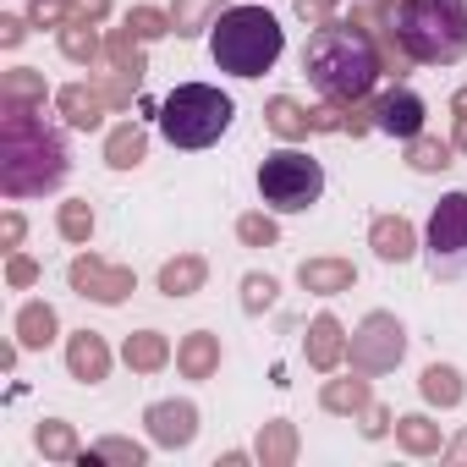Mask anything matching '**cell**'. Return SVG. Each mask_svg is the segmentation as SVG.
I'll return each mask as SVG.
<instances>
[{"label":"cell","instance_id":"cell-1","mask_svg":"<svg viewBox=\"0 0 467 467\" xmlns=\"http://www.w3.org/2000/svg\"><path fill=\"white\" fill-rule=\"evenodd\" d=\"M385 45L390 78L412 67H456L467 56V0H396L358 12Z\"/></svg>","mask_w":467,"mask_h":467},{"label":"cell","instance_id":"cell-23","mask_svg":"<svg viewBox=\"0 0 467 467\" xmlns=\"http://www.w3.org/2000/svg\"><path fill=\"white\" fill-rule=\"evenodd\" d=\"M149 160V127L143 121H116L105 132V165L110 171H138Z\"/></svg>","mask_w":467,"mask_h":467},{"label":"cell","instance_id":"cell-44","mask_svg":"<svg viewBox=\"0 0 467 467\" xmlns=\"http://www.w3.org/2000/svg\"><path fill=\"white\" fill-rule=\"evenodd\" d=\"M28 28H34V17H23V12H6V17H0V45H6V50H17V45L28 39Z\"/></svg>","mask_w":467,"mask_h":467},{"label":"cell","instance_id":"cell-13","mask_svg":"<svg viewBox=\"0 0 467 467\" xmlns=\"http://www.w3.org/2000/svg\"><path fill=\"white\" fill-rule=\"evenodd\" d=\"M303 358H308L314 374H336L347 363V325L336 314H314L308 336H303Z\"/></svg>","mask_w":467,"mask_h":467},{"label":"cell","instance_id":"cell-34","mask_svg":"<svg viewBox=\"0 0 467 467\" xmlns=\"http://www.w3.org/2000/svg\"><path fill=\"white\" fill-rule=\"evenodd\" d=\"M105 67H116V72H149V56H143V39L121 23V28H110L105 34Z\"/></svg>","mask_w":467,"mask_h":467},{"label":"cell","instance_id":"cell-11","mask_svg":"<svg viewBox=\"0 0 467 467\" xmlns=\"http://www.w3.org/2000/svg\"><path fill=\"white\" fill-rule=\"evenodd\" d=\"M143 423H149V440H154L160 451H187V445L198 440V401L165 396V401H154V407L143 412Z\"/></svg>","mask_w":467,"mask_h":467},{"label":"cell","instance_id":"cell-33","mask_svg":"<svg viewBox=\"0 0 467 467\" xmlns=\"http://www.w3.org/2000/svg\"><path fill=\"white\" fill-rule=\"evenodd\" d=\"M78 462H88V467H94V462H116V467H143V462H149V445H143V440H127V434H105V440H94V445H88V451H83Z\"/></svg>","mask_w":467,"mask_h":467},{"label":"cell","instance_id":"cell-51","mask_svg":"<svg viewBox=\"0 0 467 467\" xmlns=\"http://www.w3.org/2000/svg\"><path fill=\"white\" fill-rule=\"evenodd\" d=\"M363 6H396V0H363Z\"/></svg>","mask_w":467,"mask_h":467},{"label":"cell","instance_id":"cell-6","mask_svg":"<svg viewBox=\"0 0 467 467\" xmlns=\"http://www.w3.org/2000/svg\"><path fill=\"white\" fill-rule=\"evenodd\" d=\"M319 192H325V165L308 149L286 143V149L265 154V165H259V198L275 214H303V209L319 203Z\"/></svg>","mask_w":467,"mask_h":467},{"label":"cell","instance_id":"cell-5","mask_svg":"<svg viewBox=\"0 0 467 467\" xmlns=\"http://www.w3.org/2000/svg\"><path fill=\"white\" fill-rule=\"evenodd\" d=\"M231 94H220L214 83H176L165 99H160V132L171 149H209L231 132Z\"/></svg>","mask_w":467,"mask_h":467},{"label":"cell","instance_id":"cell-36","mask_svg":"<svg viewBox=\"0 0 467 467\" xmlns=\"http://www.w3.org/2000/svg\"><path fill=\"white\" fill-rule=\"evenodd\" d=\"M94 83H99V94L110 99V110H127V105L138 99V88H143V72H116V67H105Z\"/></svg>","mask_w":467,"mask_h":467},{"label":"cell","instance_id":"cell-27","mask_svg":"<svg viewBox=\"0 0 467 467\" xmlns=\"http://www.w3.org/2000/svg\"><path fill=\"white\" fill-rule=\"evenodd\" d=\"M225 6H237V0H176V6H171L176 39H209V28L220 23Z\"/></svg>","mask_w":467,"mask_h":467},{"label":"cell","instance_id":"cell-43","mask_svg":"<svg viewBox=\"0 0 467 467\" xmlns=\"http://www.w3.org/2000/svg\"><path fill=\"white\" fill-rule=\"evenodd\" d=\"M23 237H28L23 209H6V214H0V243H6V254H17V248H23Z\"/></svg>","mask_w":467,"mask_h":467},{"label":"cell","instance_id":"cell-2","mask_svg":"<svg viewBox=\"0 0 467 467\" xmlns=\"http://www.w3.org/2000/svg\"><path fill=\"white\" fill-rule=\"evenodd\" d=\"M303 72L325 99L358 105V99H374V83L390 78V61H385V45L374 39V28L363 17H336V23L308 34Z\"/></svg>","mask_w":467,"mask_h":467},{"label":"cell","instance_id":"cell-14","mask_svg":"<svg viewBox=\"0 0 467 467\" xmlns=\"http://www.w3.org/2000/svg\"><path fill=\"white\" fill-rule=\"evenodd\" d=\"M110 363H116V352H110V341H105L99 330H72V336H67V374H72L78 385L110 379Z\"/></svg>","mask_w":467,"mask_h":467},{"label":"cell","instance_id":"cell-3","mask_svg":"<svg viewBox=\"0 0 467 467\" xmlns=\"http://www.w3.org/2000/svg\"><path fill=\"white\" fill-rule=\"evenodd\" d=\"M72 176V154L61 127L45 121V105H0V192L45 198Z\"/></svg>","mask_w":467,"mask_h":467},{"label":"cell","instance_id":"cell-4","mask_svg":"<svg viewBox=\"0 0 467 467\" xmlns=\"http://www.w3.org/2000/svg\"><path fill=\"white\" fill-rule=\"evenodd\" d=\"M286 50V28L265 6H225L220 23L209 28V61L231 78H265Z\"/></svg>","mask_w":467,"mask_h":467},{"label":"cell","instance_id":"cell-35","mask_svg":"<svg viewBox=\"0 0 467 467\" xmlns=\"http://www.w3.org/2000/svg\"><path fill=\"white\" fill-rule=\"evenodd\" d=\"M237 243H243V248H275V243H281V225H275V214H265V209H248V214H237Z\"/></svg>","mask_w":467,"mask_h":467},{"label":"cell","instance_id":"cell-30","mask_svg":"<svg viewBox=\"0 0 467 467\" xmlns=\"http://www.w3.org/2000/svg\"><path fill=\"white\" fill-rule=\"evenodd\" d=\"M56 45H61L67 61H78V67H88V72H94V61H105V39H99L94 23H61V28H56Z\"/></svg>","mask_w":467,"mask_h":467},{"label":"cell","instance_id":"cell-49","mask_svg":"<svg viewBox=\"0 0 467 467\" xmlns=\"http://www.w3.org/2000/svg\"><path fill=\"white\" fill-rule=\"evenodd\" d=\"M17 352H23V341H12V347H0V368H17Z\"/></svg>","mask_w":467,"mask_h":467},{"label":"cell","instance_id":"cell-48","mask_svg":"<svg viewBox=\"0 0 467 467\" xmlns=\"http://www.w3.org/2000/svg\"><path fill=\"white\" fill-rule=\"evenodd\" d=\"M248 462H259V456H254V451H225L214 467H248Z\"/></svg>","mask_w":467,"mask_h":467},{"label":"cell","instance_id":"cell-31","mask_svg":"<svg viewBox=\"0 0 467 467\" xmlns=\"http://www.w3.org/2000/svg\"><path fill=\"white\" fill-rule=\"evenodd\" d=\"M45 99H56V94L45 88V72H34V67L0 72V105H45Z\"/></svg>","mask_w":467,"mask_h":467},{"label":"cell","instance_id":"cell-28","mask_svg":"<svg viewBox=\"0 0 467 467\" xmlns=\"http://www.w3.org/2000/svg\"><path fill=\"white\" fill-rule=\"evenodd\" d=\"M396 445L407 456H440L445 440H440V423L429 412H396Z\"/></svg>","mask_w":467,"mask_h":467},{"label":"cell","instance_id":"cell-41","mask_svg":"<svg viewBox=\"0 0 467 467\" xmlns=\"http://www.w3.org/2000/svg\"><path fill=\"white\" fill-rule=\"evenodd\" d=\"M292 6H297V17H303L308 28H325V23L341 17V0H292Z\"/></svg>","mask_w":467,"mask_h":467},{"label":"cell","instance_id":"cell-18","mask_svg":"<svg viewBox=\"0 0 467 467\" xmlns=\"http://www.w3.org/2000/svg\"><path fill=\"white\" fill-rule=\"evenodd\" d=\"M154 286H160V297H171V303L198 297V292L209 286V259H203V254H176V259H165V265H160Z\"/></svg>","mask_w":467,"mask_h":467},{"label":"cell","instance_id":"cell-50","mask_svg":"<svg viewBox=\"0 0 467 467\" xmlns=\"http://www.w3.org/2000/svg\"><path fill=\"white\" fill-rule=\"evenodd\" d=\"M462 110H467V88H456V94H451V116H462Z\"/></svg>","mask_w":467,"mask_h":467},{"label":"cell","instance_id":"cell-39","mask_svg":"<svg viewBox=\"0 0 467 467\" xmlns=\"http://www.w3.org/2000/svg\"><path fill=\"white\" fill-rule=\"evenodd\" d=\"M39 275H45V270H39V259H28L23 248H17V254H6V286H12V292L39 286Z\"/></svg>","mask_w":467,"mask_h":467},{"label":"cell","instance_id":"cell-47","mask_svg":"<svg viewBox=\"0 0 467 467\" xmlns=\"http://www.w3.org/2000/svg\"><path fill=\"white\" fill-rule=\"evenodd\" d=\"M451 143H456V154H467V110L451 116Z\"/></svg>","mask_w":467,"mask_h":467},{"label":"cell","instance_id":"cell-17","mask_svg":"<svg viewBox=\"0 0 467 467\" xmlns=\"http://www.w3.org/2000/svg\"><path fill=\"white\" fill-rule=\"evenodd\" d=\"M220 363H225V347H220L214 330H187L176 341V374L182 379H214Z\"/></svg>","mask_w":467,"mask_h":467},{"label":"cell","instance_id":"cell-20","mask_svg":"<svg viewBox=\"0 0 467 467\" xmlns=\"http://www.w3.org/2000/svg\"><path fill=\"white\" fill-rule=\"evenodd\" d=\"M265 127L286 143H303V138H314V105H303L292 94H270L265 99Z\"/></svg>","mask_w":467,"mask_h":467},{"label":"cell","instance_id":"cell-26","mask_svg":"<svg viewBox=\"0 0 467 467\" xmlns=\"http://www.w3.org/2000/svg\"><path fill=\"white\" fill-rule=\"evenodd\" d=\"M401 160H407V171L434 176V171H451L456 165V143L451 138H434V132H418V138L401 143Z\"/></svg>","mask_w":467,"mask_h":467},{"label":"cell","instance_id":"cell-32","mask_svg":"<svg viewBox=\"0 0 467 467\" xmlns=\"http://www.w3.org/2000/svg\"><path fill=\"white\" fill-rule=\"evenodd\" d=\"M94 225H99V214H94L88 198H67L56 209V231H61V243H72V248H88L94 243Z\"/></svg>","mask_w":467,"mask_h":467},{"label":"cell","instance_id":"cell-12","mask_svg":"<svg viewBox=\"0 0 467 467\" xmlns=\"http://www.w3.org/2000/svg\"><path fill=\"white\" fill-rule=\"evenodd\" d=\"M368 248H374L379 265H407V259L423 254L418 225H412L407 214H374V220H368Z\"/></svg>","mask_w":467,"mask_h":467},{"label":"cell","instance_id":"cell-16","mask_svg":"<svg viewBox=\"0 0 467 467\" xmlns=\"http://www.w3.org/2000/svg\"><path fill=\"white\" fill-rule=\"evenodd\" d=\"M297 286L314 292V297H341V292L358 286V265H352V259H336V254L303 259V265H297Z\"/></svg>","mask_w":467,"mask_h":467},{"label":"cell","instance_id":"cell-19","mask_svg":"<svg viewBox=\"0 0 467 467\" xmlns=\"http://www.w3.org/2000/svg\"><path fill=\"white\" fill-rule=\"evenodd\" d=\"M319 407L330 412V418H363L368 407H374V385H368V374H341V379H325L319 385Z\"/></svg>","mask_w":467,"mask_h":467},{"label":"cell","instance_id":"cell-21","mask_svg":"<svg viewBox=\"0 0 467 467\" xmlns=\"http://www.w3.org/2000/svg\"><path fill=\"white\" fill-rule=\"evenodd\" d=\"M12 336L23 341V352H45V347L61 336V314H56L45 297H34V303H23V308H17V319H12Z\"/></svg>","mask_w":467,"mask_h":467},{"label":"cell","instance_id":"cell-29","mask_svg":"<svg viewBox=\"0 0 467 467\" xmlns=\"http://www.w3.org/2000/svg\"><path fill=\"white\" fill-rule=\"evenodd\" d=\"M34 451L45 462H78L83 456V440H78V429L67 418H45V423H34Z\"/></svg>","mask_w":467,"mask_h":467},{"label":"cell","instance_id":"cell-7","mask_svg":"<svg viewBox=\"0 0 467 467\" xmlns=\"http://www.w3.org/2000/svg\"><path fill=\"white\" fill-rule=\"evenodd\" d=\"M423 265L434 281H456L467 270V192H445L423 225Z\"/></svg>","mask_w":467,"mask_h":467},{"label":"cell","instance_id":"cell-42","mask_svg":"<svg viewBox=\"0 0 467 467\" xmlns=\"http://www.w3.org/2000/svg\"><path fill=\"white\" fill-rule=\"evenodd\" d=\"M358 429H363V440H385V434H396V412H390L385 401H374V407L363 412V423H358Z\"/></svg>","mask_w":467,"mask_h":467},{"label":"cell","instance_id":"cell-25","mask_svg":"<svg viewBox=\"0 0 467 467\" xmlns=\"http://www.w3.org/2000/svg\"><path fill=\"white\" fill-rule=\"evenodd\" d=\"M418 396H423L429 407L451 412V407H462V401H467V379H462V368H456V363H429V368L418 374Z\"/></svg>","mask_w":467,"mask_h":467},{"label":"cell","instance_id":"cell-40","mask_svg":"<svg viewBox=\"0 0 467 467\" xmlns=\"http://www.w3.org/2000/svg\"><path fill=\"white\" fill-rule=\"evenodd\" d=\"M28 17H34V28H61V23H72V0H28Z\"/></svg>","mask_w":467,"mask_h":467},{"label":"cell","instance_id":"cell-24","mask_svg":"<svg viewBox=\"0 0 467 467\" xmlns=\"http://www.w3.org/2000/svg\"><path fill=\"white\" fill-rule=\"evenodd\" d=\"M121 363H127L132 374H160V368L176 363V347H171L160 330H132V336L121 341Z\"/></svg>","mask_w":467,"mask_h":467},{"label":"cell","instance_id":"cell-22","mask_svg":"<svg viewBox=\"0 0 467 467\" xmlns=\"http://www.w3.org/2000/svg\"><path fill=\"white\" fill-rule=\"evenodd\" d=\"M297 451H303V440H297V423H292V418H270V423H259V434H254V456H259V467H292Z\"/></svg>","mask_w":467,"mask_h":467},{"label":"cell","instance_id":"cell-37","mask_svg":"<svg viewBox=\"0 0 467 467\" xmlns=\"http://www.w3.org/2000/svg\"><path fill=\"white\" fill-rule=\"evenodd\" d=\"M275 297H281V281L275 275H265V270H254V275H243V314H270L275 308Z\"/></svg>","mask_w":467,"mask_h":467},{"label":"cell","instance_id":"cell-46","mask_svg":"<svg viewBox=\"0 0 467 467\" xmlns=\"http://www.w3.org/2000/svg\"><path fill=\"white\" fill-rule=\"evenodd\" d=\"M445 462H451V467H467V423H462V429H456V440L445 445Z\"/></svg>","mask_w":467,"mask_h":467},{"label":"cell","instance_id":"cell-8","mask_svg":"<svg viewBox=\"0 0 467 467\" xmlns=\"http://www.w3.org/2000/svg\"><path fill=\"white\" fill-rule=\"evenodd\" d=\"M401 358H407V325H401L390 308L363 314V319H358V330L347 336V363H352L358 374H368V379L390 374Z\"/></svg>","mask_w":467,"mask_h":467},{"label":"cell","instance_id":"cell-15","mask_svg":"<svg viewBox=\"0 0 467 467\" xmlns=\"http://www.w3.org/2000/svg\"><path fill=\"white\" fill-rule=\"evenodd\" d=\"M56 110H61V121H67V127L94 132V127H105L110 99L99 94V83H61V88H56Z\"/></svg>","mask_w":467,"mask_h":467},{"label":"cell","instance_id":"cell-38","mask_svg":"<svg viewBox=\"0 0 467 467\" xmlns=\"http://www.w3.org/2000/svg\"><path fill=\"white\" fill-rule=\"evenodd\" d=\"M127 28L143 39V45H154V39H165V34H176V23H171V12H160V6H132L127 12Z\"/></svg>","mask_w":467,"mask_h":467},{"label":"cell","instance_id":"cell-10","mask_svg":"<svg viewBox=\"0 0 467 467\" xmlns=\"http://www.w3.org/2000/svg\"><path fill=\"white\" fill-rule=\"evenodd\" d=\"M368 105H374V132H385V138H396V143H407V138H418V132L429 127V105H423V94H412L407 83L379 88Z\"/></svg>","mask_w":467,"mask_h":467},{"label":"cell","instance_id":"cell-9","mask_svg":"<svg viewBox=\"0 0 467 467\" xmlns=\"http://www.w3.org/2000/svg\"><path fill=\"white\" fill-rule=\"evenodd\" d=\"M67 286H72L78 297L99 303V308H121V303L138 292V275H132L127 265L99 259V254H78V259L67 265Z\"/></svg>","mask_w":467,"mask_h":467},{"label":"cell","instance_id":"cell-45","mask_svg":"<svg viewBox=\"0 0 467 467\" xmlns=\"http://www.w3.org/2000/svg\"><path fill=\"white\" fill-rule=\"evenodd\" d=\"M110 17V0H72V23H105Z\"/></svg>","mask_w":467,"mask_h":467}]
</instances>
